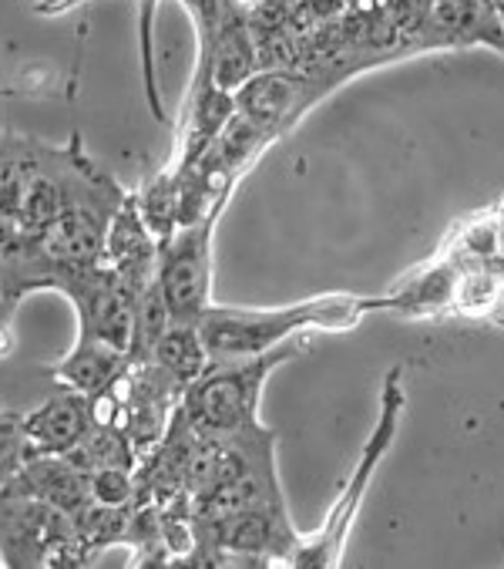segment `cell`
Masks as SVG:
<instances>
[{"label": "cell", "mask_w": 504, "mask_h": 569, "mask_svg": "<svg viewBox=\"0 0 504 569\" xmlns=\"http://www.w3.org/2000/svg\"><path fill=\"white\" fill-rule=\"evenodd\" d=\"M212 222L215 212L195 230L182 226V233L169 237L159 253V287L165 293L172 320L199 323L209 310V277H212Z\"/></svg>", "instance_id": "cell-4"}, {"label": "cell", "mask_w": 504, "mask_h": 569, "mask_svg": "<svg viewBox=\"0 0 504 569\" xmlns=\"http://www.w3.org/2000/svg\"><path fill=\"white\" fill-rule=\"evenodd\" d=\"M384 300H366V297H320L280 310H219L209 307L199 317L202 345L219 361H242V358H260L273 351L280 340H286L296 330L306 327H350L363 310L381 307Z\"/></svg>", "instance_id": "cell-1"}, {"label": "cell", "mask_w": 504, "mask_h": 569, "mask_svg": "<svg viewBox=\"0 0 504 569\" xmlns=\"http://www.w3.org/2000/svg\"><path fill=\"white\" fill-rule=\"evenodd\" d=\"M91 425H94L91 421V398L81 391H68V395L51 398L38 411H31L24 418V435L38 451L64 455L68 448H74L84 438V431Z\"/></svg>", "instance_id": "cell-6"}, {"label": "cell", "mask_w": 504, "mask_h": 569, "mask_svg": "<svg viewBox=\"0 0 504 569\" xmlns=\"http://www.w3.org/2000/svg\"><path fill=\"white\" fill-rule=\"evenodd\" d=\"M401 405H404V395H401V371H391L387 378V388H384V408H381V421H376L360 462L350 476V482L343 486L333 512L326 516V526L320 529V536L306 546H300V556L296 562L300 566H333L340 559V549H343V539H346V529L353 522V516L360 512V502L366 496V486L381 466V459L387 455L394 435H397V421H401Z\"/></svg>", "instance_id": "cell-2"}, {"label": "cell", "mask_w": 504, "mask_h": 569, "mask_svg": "<svg viewBox=\"0 0 504 569\" xmlns=\"http://www.w3.org/2000/svg\"><path fill=\"white\" fill-rule=\"evenodd\" d=\"M155 361L159 368L179 381V385H189V381H199L205 375V368L212 365L205 345H202V333H199V323H182V320H172L169 330L159 337L155 345Z\"/></svg>", "instance_id": "cell-9"}, {"label": "cell", "mask_w": 504, "mask_h": 569, "mask_svg": "<svg viewBox=\"0 0 504 569\" xmlns=\"http://www.w3.org/2000/svg\"><path fill=\"white\" fill-rule=\"evenodd\" d=\"M24 418L18 415H0V476L14 472L21 455H24Z\"/></svg>", "instance_id": "cell-12"}, {"label": "cell", "mask_w": 504, "mask_h": 569, "mask_svg": "<svg viewBox=\"0 0 504 569\" xmlns=\"http://www.w3.org/2000/svg\"><path fill=\"white\" fill-rule=\"evenodd\" d=\"M88 492L94 502L101 506H124L132 496V482H129V469H98L88 479Z\"/></svg>", "instance_id": "cell-11"}, {"label": "cell", "mask_w": 504, "mask_h": 569, "mask_svg": "<svg viewBox=\"0 0 504 569\" xmlns=\"http://www.w3.org/2000/svg\"><path fill=\"white\" fill-rule=\"evenodd\" d=\"M61 212H64V199H61V189L51 179L38 176V179H31L24 186L21 202H18V222L24 226V230L44 233Z\"/></svg>", "instance_id": "cell-10"}, {"label": "cell", "mask_w": 504, "mask_h": 569, "mask_svg": "<svg viewBox=\"0 0 504 569\" xmlns=\"http://www.w3.org/2000/svg\"><path fill=\"white\" fill-rule=\"evenodd\" d=\"M290 355L293 348H273L260 355V361H219L212 375L195 381V391L189 395V418L205 431H239L256 415L266 375Z\"/></svg>", "instance_id": "cell-3"}, {"label": "cell", "mask_w": 504, "mask_h": 569, "mask_svg": "<svg viewBox=\"0 0 504 569\" xmlns=\"http://www.w3.org/2000/svg\"><path fill=\"white\" fill-rule=\"evenodd\" d=\"M121 365H124V351L104 345L98 337H84L81 333V345L58 365V378L71 388V391H81V395H98L104 388L114 385V378L121 375Z\"/></svg>", "instance_id": "cell-7"}, {"label": "cell", "mask_w": 504, "mask_h": 569, "mask_svg": "<svg viewBox=\"0 0 504 569\" xmlns=\"http://www.w3.org/2000/svg\"><path fill=\"white\" fill-rule=\"evenodd\" d=\"M104 247V233L94 216H88L84 209H64L48 230H44V250L54 260H68V263H91Z\"/></svg>", "instance_id": "cell-8"}, {"label": "cell", "mask_w": 504, "mask_h": 569, "mask_svg": "<svg viewBox=\"0 0 504 569\" xmlns=\"http://www.w3.org/2000/svg\"><path fill=\"white\" fill-rule=\"evenodd\" d=\"M306 94V78L290 71H260L235 91V116H242L252 129H273L296 116L300 98Z\"/></svg>", "instance_id": "cell-5"}]
</instances>
